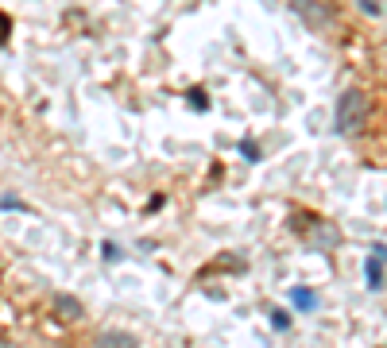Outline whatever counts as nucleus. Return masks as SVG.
Segmentation results:
<instances>
[{
    "label": "nucleus",
    "mask_w": 387,
    "mask_h": 348,
    "mask_svg": "<svg viewBox=\"0 0 387 348\" xmlns=\"http://www.w3.org/2000/svg\"><path fill=\"white\" fill-rule=\"evenodd\" d=\"M271 325L279 329V333H287V329H291V313H283V310H275L271 313Z\"/></svg>",
    "instance_id": "nucleus-7"
},
{
    "label": "nucleus",
    "mask_w": 387,
    "mask_h": 348,
    "mask_svg": "<svg viewBox=\"0 0 387 348\" xmlns=\"http://www.w3.org/2000/svg\"><path fill=\"white\" fill-rule=\"evenodd\" d=\"M364 279H368V286H372L376 294L383 290V244L372 248V255H368V263H364Z\"/></svg>",
    "instance_id": "nucleus-3"
},
{
    "label": "nucleus",
    "mask_w": 387,
    "mask_h": 348,
    "mask_svg": "<svg viewBox=\"0 0 387 348\" xmlns=\"http://www.w3.org/2000/svg\"><path fill=\"white\" fill-rule=\"evenodd\" d=\"M291 8L299 12V20L310 23V28H329V23H333V4H329V0H291Z\"/></svg>",
    "instance_id": "nucleus-2"
},
{
    "label": "nucleus",
    "mask_w": 387,
    "mask_h": 348,
    "mask_svg": "<svg viewBox=\"0 0 387 348\" xmlns=\"http://www.w3.org/2000/svg\"><path fill=\"white\" fill-rule=\"evenodd\" d=\"M357 4H360V12H368V16H380V12H383L376 0H357Z\"/></svg>",
    "instance_id": "nucleus-10"
},
{
    "label": "nucleus",
    "mask_w": 387,
    "mask_h": 348,
    "mask_svg": "<svg viewBox=\"0 0 387 348\" xmlns=\"http://www.w3.org/2000/svg\"><path fill=\"white\" fill-rule=\"evenodd\" d=\"M0 348H16V344H8V341H4V344H0Z\"/></svg>",
    "instance_id": "nucleus-13"
},
{
    "label": "nucleus",
    "mask_w": 387,
    "mask_h": 348,
    "mask_svg": "<svg viewBox=\"0 0 387 348\" xmlns=\"http://www.w3.org/2000/svg\"><path fill=\"white\" fill-rule=\"evenodd\" d=\"M241 155H244V159H260V147H252L248 139H244V144H241Z\"/></svg>",
    "instance_id": "nucleus-12"
},
{
    "label": "nucleus",
    "mask_w": 387,
    "mask_h": 348,
    "mask_svg": "<svg viewBox=\"0 0 387 348\" xmlns=\"http://www.w3.org/2000/svg\"><path fill=\"white\" fill-rule=\"evenodd\" d=\"M0 209H28V205H20V197L4 194V197H0Z\"/></svg>",
    "instance_id": "nucleus-9"
},
{
    "label": "nucleus",
    "mask_w": 387,
    "mask_h": 348,
    "mask_svg": "<svg viewBox=\"0 0 387 348\" xmlns=\"http://www.w3.org/2000/svg\"><path fill=\"white\" fill-rule=\"evenodd\" d=\"M186 97H190V105H194L197 112H205V105H209V101H205V93H202V89H190Z\"/></svg>",
    "instance_id": "nucleus-8"
},
{
    "label": "nucleus",
    "mask_w": 387,
    "mask_h": 348,
    "mask_svg": "<svg viewBox=\"0 0 387 348\" xmlns=\"http://www.w3.org/2000/svg\"><path fill=\"white\" fill-rule=\"evenodd\" d=\"M368 112H372V101H368L360 89H345L341 97H337V120H333V128L337 132H360L364 128V120H368Z\"/></svg>",
    "instance_id": "nucleus-1"
},
{
    "label": "nucleus",
    "mask_w": 387,
    "mask_h": 348,
    "mask_svg": "<svg viewBox=\"0 0 387 348\" xmlns=\"http://www.w3.org/2000/svg\"><path fill=\"white\" fill-rule=\"evenodd\" d=\"M54 313H59V318H66V321H78L86 310H81V302H78V298L59 294V298H54Z\"/></svg>",
    "instance_id": "nucleus-5"
},
{
    "label": "nucleus",
    "mask_w": 387,
    "mask_h": 348,
    "mask_svg": "<svg viewBox=\"0 0 387 348\" xmlns=\"http://www.w3.org/2000/svg\"><path fill=\"white\" fill-rule=\"evenodd\" d=\"M8 35H12V20H8V16L4 12H0V43H4V39Z\"/></svg>",
    "instance_id": "nucleus-11"
},
{
    "label": "nucleus",
    "mask_w": 387,
    "mask_h": 348,
    "mask_svg": "<svg viewBox=\"0 0 387 348\" xmlns=\"http://www.w3.org/2000/svg\"><path fill=\"white\" fill-rule=\"evenodd\" d=\"M291 302H294V310H318V294H314V290H306V286H294L291 290Z\"/></svg>",
    "instance_id": "nucleus-6"
},
{
    "label": "nucleus",
    "mask_w": 387,
    "mask_h": 348,
    "mask_svg": "<svg viewBox=\"0 0 387 348\" xmlns=\"http://www.w3.org/2000/svg\"><path fill=\"white\" fill-rule=\"evenodd\" d=\"M97 348H139V341L125 329H105L101 337H97Z\"/></svg>",
    "instance_id": "nucleus-4"
}]
</instances>
